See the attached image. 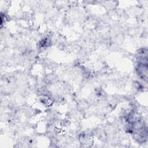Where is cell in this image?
I'll return each instance as SVG.
<instances>
[{
  "label": "cell",
  "mask_w": 148,
  "mask_h": 148,
  "mask_svg": "<svg viewBox=\"0 0 148 148\" xmlns=\"http://www.w3.org/2000/svg\"><path fill=\"white\" fill-rule=\"evenodd\" d=\"M136 71L139 76L143 80L147 79V64L138 63L136 67Z\"/></svg>",
  "instance_id": "1"
}]
</instances>
